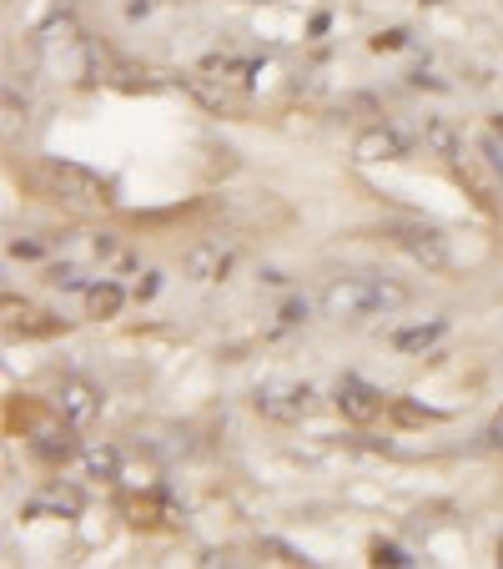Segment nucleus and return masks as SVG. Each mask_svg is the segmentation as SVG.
Here are the masks:
<instances>
[{"label": "nucleus", "instance_id": "1", "mask_svg": "<svg viewBox=\"0 0 503 569\" xmlns=\"http://www.w3.org/2000/svg\"><path fill=\"white\" fill-rule=\"evenodd\" d=\"M408 302V288L383 278H338L322 288V312L338 322H358V318H378V312H398Z\"/></svg>", "mask_w": 503, "mask_h": 569}, {"label": "nucleus", "instance_id": "2", "mask_svg": "<svg viewBox=\"0 0 503 569\" xmlns=\"http://www.w3.org/2000/svg\"><path fill=\"white\" fill-rule=\"evenodd\" d=\"M388 237H393V248L403 252V258H413L423 272L449 268V237L433 222H398V227H388Z\"/></svg>", "mask_w": 503, "mask_h": 569}, {"label": "nucleus", "instance_id": "3", "mask_svg": "<svg viewBox=\"0 0 503 569\" xmlns=\"http://www.w3.org/2000/svg\"><path fill=\"white\" fill-rule=\"evenodd\" d=\"M252 403H258V413L272 423H302L318 409V393H312V383H288V378H278V383H262L258 393H252Z\"/></svg>", "mask_w": 503, "mask_h": 569}, {"label": "nucleus", "instance_id": "4", "mask_svg": "<svg viewBox=\"0 0 503 569\" xmlns=\"http://www.w3.org/2000/svg\"><path fill=\"white\" fill-rule=\"evenodd\" d=\"M46 177H51L56 192H61L66 202H76V207L111 202V182H107V177H97L91 167H81V161H51V167H46Z\"/></svg>", "mask_w": 503, "mask_h": 569}, {"label": "nucleus", "instance_id": "5", "mask_svg": "<svg viewBox=\"0 0 503 569\" xmlns=\"http://www.w3.org/2000/svg\"><path fill=\"white\" fill-rule=\"evenodd\" d=\"M408 157H413V137L398 127H368L353 141L358 167H383V161H408Z\"/></svg>", "mask_w": 503, "mask_h": 569}, {"label": "nucleus", "instance_id": "6", "mask_svg": "<svg viewBox=\"0 0 503 569\" xmlns=\"http://www.w3.org/2000/svg\"><path fill=\"white\" fill-rule=\"evenodd\" d=\"M232 262H237V252L232 248H222V242H197V248H187V258H182V272L192 282H222L227 272H232Z\"/></svg>", "mask_w": 503, "mask_h": 569}, {"label": "nucleus", "instance_id": "7", "mask_svg": "<svg viewBox=\"0 0 503 569\" xmlns=\"http://www.w3.org/2000/svg\"><path fill=\"white\" fill-rule=\"evenodd\" d=\"M338 409H343V419L368 423L383 413V393H378L373 383H363V378H343V383H338Z\"/></svg>", "mask_w": 503, "mask_h": 569}, {"label": "nucleus", "instance_id": "8", "mask_svg": "<svg viewBox=\"0 0 503 569\" xmlns=\"http://www.w3.org/2000/svg\"><path fill=\"white\" fill-rule=\"evenodd\" d=\"M56 403H61V419L76 423V429H81V423H91L101 413V393L91 383H81V378H66L61 393H56Z\"/></svg>", "mask_w": 503, "mask_h": 569}, {"label": "nucleus", "instance_id": "9", "mask_svg": "<svg viewBox=\"0 0 503 569\" xmlns=\"http://www.w3.org/2000/svg\"><path fill=\"white\" fill-rule=\"evenodd\" d=\"M423 147L443 161H459L463 157V131L453 127L449 117H423Z\"/></svg>", "mask_w": 503, "mask_h": 569}, {"label": "nucleus", "instance_id": "10", "mask_svg": "<svg viewBox=\"0 0 503 569\" xmlns=\"http://www.w3.org/2000/svg\"><path fill=\"white\" fill-rule=\"evenodd\" d=\"M61 515V519H76L81 509H87V499H81V489H71V483H46L41 495L31 499V515Z\"/></svg>", "mask_w": 503, "mask_h": 569}, {"label": "nucleus", "instance_id": "11", "mask_svg": "<svg viewBox=\"0 0 503 569\" xmlns=\"http://www.w3.org/2000/svg\"><path fill=\"white\" fill-rule=\"evenodd\" d=\"M81 469H87V479H101V483L121 479V449L107 439H91L87 449H81Z\"/></svg>", "mask_w": 503, "mask_h": 569}, {"label": "nucleus", "instance_id": "12", "mask_svg": "<svg viewBox=\"0 0 503 569\" xmlns=\"http://www.w3.org/2000/svg\"><path fill=\"white\" fill-rule=\"evenodd\" d=\"M443 333H449V318L413 322V328H398V333H393V348H398V353H429L433 343H443Z\"/></svg>", "mask_w": 503, "mask_h": 569}, {"label": "nucleus", "instance_id": "13", "mask_svg": "<svg viewBox=\"0 0 503 569\" xmlns=\"http://www.w3.org/2000/svg\"><path fill=\"white\" fill-rule=\"evenodd\" d=\"M91 258H97L107 272H137L141 268V258L121 248L117 232H97V237H91Z\"/></svg>", "mask_w": 503, "mask_h": 569}, {"label": "nucleus", "instance_id": "14", "mask_svg": "<svg viewBox=\"0 0 503 569\" xmlns=\"http://www.w3.org/2000/svg\"><path fill=\"white\" fill-rule=\"evenodd\" d=\"M71 433H61V429H36V439H31V453L41 463H66L71 459Z\"/></svg>", "mask_w": 503, "mask_h": 569}, {"label": "nucleus", "instance_id": "15", "mask_svg": "<svg viewBox=\"0 0 503 569\" xmlns=\"http://www.w3.org/2000/svg\"><path fill=\"white\" fill-rule=\"evenodd\" d=\"M121 302H127V292H121L111 278H101V282H91V288H87V308H91V318H117Z\"/></svg>", "mask_w": 503, "mask_h": 569}, {"label": "nucleus", "instance_id": "16", "mask_svg": "<svg viewBox=\"0 0 503 569\" xmlns=\"http://www.w3.org/2000/svg\"><path fill=\"white\" fill-rule=\"evenodd\" d=\"M46 278H51V288H61V292H87V278H81V268H71V262L46 268Z\"/></svg>", "mask_w": 503, "mask_h": 569}, {"label": "nucleus", "instance_id": "17", "mask_svg": "<svg viewBox=\"0 0 503 569\" xmlns=\"http://www.w3.org/2000/svg\"><path fill=\"white\" fill-rule=\"evenodd\" d=\"M31 318H41V312H31V308H16V302H6V328H46V322H31Z\"/></svg>", "mask_w": 503, "mask_h": 569}, {"label": "nucleus", "instance_id": "18", "mask_svg": "<svg viewBox=\"0 0 503 569\" xmlns=\"http://www.w3.org/2000/svg\"><path fill=\"white\" fill-rule=\"evenodd\" d=\"M403 46H408V31H403V26H393V31H378V36H373V51H403Z\"/></svg>", "mask_w": 503, "mask_h": 569}, {"label": "nucleus", "instance_id": "19", "mask_svg": "<svg viewBox=\"0 0 503 569\" xmlns=\"http://www.w3.org/2000/svg\"><path fill=\"white\" fill-rule=\"evenodd\" d=\"M373 559H378V565H393V569L413 565V559H408V555H403V549H398V545H373Z\"/></svg>", "mask_w": 503, "mask_h": 569}, {"label": "nucleus", "instance_id": "20", "mask_svg": "<svg viewBox=\"0 0 503 569\" xmlns=\"http://www.w3.org/2000/svg\"><path fill=\"white\" fill-rule=\"evenodd\" d=\"M298 322H308V302H288L278 312V328H298Z\"/></svg>", "mask_w": 503, "mask_h": 569}, {"label": "nucleus", "instance_id": "21", "mask_svg": "<svg viewBox=\"0 0 503 569\" xmlns=\"http://www.w3.org/2000/svg\"><path fill=\"white\" fill-rule=\"evenodd\" d=\"M157 288H161V272H141V282H137V302H151V298H157Z\"/></svg>", "mask_w": 503, "mask_h": 569}, {"label": "nucleus", "instance_id": "22", "mask_svg": "<svg viewBox=\"0 0 503 569\" xmlns=\"http://www.w3.org/2000/svg\"><path fill=\"white\" fill-rule=\"evenodd\" d=\"M483 157H489L493 177H499V182H503V147H499V137H493V141H483Z\"/></svg>", "mask_w": 503, "mask_h": 569}, {"label": "nucleus", "instance_id": "23", "mask_svg": "<svg viewBox=\"0 0 503 569\" xmlns=\"http://www.w3.org/2000/svg\"><path fill=\"white\" fill-rule=\"evenodd\" d=\"M483 439H489V449H503V409L493 413V423H489V433H483Z\"/></svg>", "mask_w": 503, "mask_h": 569}, {"label": "nucleus", "instance_id": "24", "mask_svg": "<svg viewBox=\"0 0 503 569\" xmlns=\"http://www.w3.org/2000/svg\"><path fill=\"white\" fill-rule=\"evenodd\" d=\"M11 252H16V258H41V248H36V242H16Z\"/></svg>", "mask_w": 503, "mask_h": 569}, {"label": "nucleus", "instance_id": "25", "mask_svg": "<svg viewBox=\"0 0 503 569\" xmlns=\"http://www.w3.org/2000/svg\"><path fill=\"white\" fill-rule=\"evenodd\" d=\"M493 137H503V117H493Z\"/></svg>", "mask_w": 503, "mask_h": 569}, {"label": "nucleus", "instance_id": "26", "mask_svg": "<svg viewBox=\"0 0 503 569\" xmlns=\"http://www.w3.org/2000/svg\"><path fill=\"white\" fill-rule=\"evenodd\" d=\"M258 6H288V0H258Z\"/></svg>", "mask_w": 503, "mask_h": 569}, {"label": "nucleus", "instance_id": "27", "mask_svg": "<svg viewBox=\"0 0 503 569\" xmlns=\"http://www.w3.org/2000/svg\"><path fill=\"white\" fill-rule=\"evenodd\" d=\"M499 559H503V539H499Z\"/></svg>", "mask_w": 503, "mask_h": 569}]
</instances>
